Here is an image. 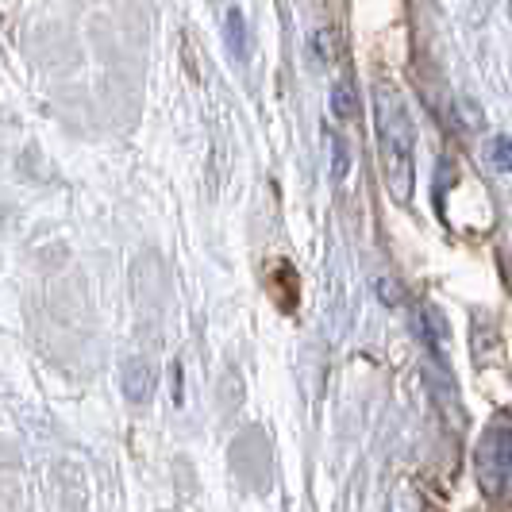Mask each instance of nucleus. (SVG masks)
<instances>
[{"mask_svg": "<svg viewBox=\"0 0 512 512\" xmlns=\"http://www.w3.org/2000/svg\"><path fill=\"white\" fill-rule=\"evenodd\" d=\"M374 131H378V151H382V170L385 185L397 201H409L412 197V178H416V166H412V120L409 108L401 101V93L393 85L378 81L374 85Z\"/></svg>", "mask_w": 512, "mask_h": 512, "instance_id": "1", "label": "nucleus"}, {"mask_svg": "<svg viewBox=\"0 0 512 512\" xmlns=\"http://www.w3.org/2000/svg\"><path fill=\"white\" fill-rule=\"evenodd\" d=\"M474 474L486 493H505V486L512 482V428L505 424L486 428L474 451Z\"/></svg>", "mask_w": 512, "mask_h": 512, "instance_id": "2", "label": "nucleus"}, {"mask_svg": "<svg viewBox=\"0 0 512 512\" xmlns=\"http://www.w3.org/2000/svg\"><path fill=\"white\" fill-rule=\"evenodd\" d=\"M424 382H428V393H432V401H436L439 416H443L451 428H462L459 385H455V378H451L447 362L432 359V355H428V366H424Z\"/></svg>", "mask_w": 512, "mask_h": 512, "instance_id": "3", "label": "nucleus"}, {"mask_svg": "<svg viewBox=\"0 0 512 512\" xmlns=\"http://www.w3.org/2000/svg\"><path fill=\"white\" fill-rule=\"evenodd\" d=\"M420 332H424V343H428V355L447 362L451 328H447V316H443L439 305H432V301H424V305H420Z\"/></svg>", "mask_w": 512, "mask_h": 512, "instance_id": "4", "label": "nucleus"}, {"mask_svg": "<svg viewBox=\"0 0 512 512\" xmlns=\"http://www.w3.org/2000/svg\"><path fill=\"white\" fill-rule=\"evenodd\" d=\"M120 389H124V397H128L131 405L151 401V393H154L151 362H147V359H128V362H124V370H120Z\"/></svg>", "mask_w": 512, "mask_h": 512, "instance_id": "5", "label": "nucleus"}, {"mask_svg": "<svg viewBox=\"0 0 512 512\" xmlns=\"http://www.w3.org/2000/svg\"><path fill=\"white\" fill-rule=\"evenodd\" d=\"M224 43H228L235 62H247V54H251V31H247V16H243L239 4L224 8Z\"/></svg>", "mask_w": 512, "mask_h": 512, "instance_id": "6", "label": "nucleus"}, {"mask_svg": "<svg viewBox=\"0 0 512 512\" xmlns=\"http://www.w3.org/2000/svg\"><path fill=\"white\" fill-rule=\"evenodd\" d=\"M328 108H332L335 120H343V124H351V120H359V89H355V81H347V77H339L332 85V93H328Z\"/></svg>", "mask_w": 512, "mask_h": 512, "instance_id": "7", "label": "nucleus"}, {"mask_svg": "<svg viewBox=\"0 0 512 512\" xmlns=\"http://www.w3.org/2000/svg\"><path fill=\"white\" fill-rule=\"evenodd\" d=\"M282 285V297H278V305L285 312H293L297 308V274H293V266L289 262H278V266H270V293Z\"/></svg>", "mask_w": 512, "mask_h": 512, "instance_id": "8", "label": "nucleus"}, {"mask_svg": "<svg viewBox=\"0 0 512 512\" xmlns=\"http://www.w3.org/2000/svg\"><path fill=\"white\" fill-rule=\"evenodd\" d=\"M486 166L497 174H512V139L509 135H493L486 143Z\"/></svg>", "mask_w": 512, "mask_h": 512, "instance_id": "9", "label": "nucleus"}, {"mask_svg": "<svg viewBox=\"0 0 512 512\" xmlns=\"http://www.w3.org/2000/svg\"><path fill=\"white\" fill-rule=\"evenodd\" d=\"M308 47H312V58H316V66H332V58L339 54V43H335L332 27H316V31L308 35Z\"/></svg>", "mask_w": 512, "mask_h": 512, "instance_id": "10", "label": "nucleus"}, {"mask_svg": "<svg viewBox=\"0 0 512 512\" xmlns=\"http://www.w3.org/2000/svg\"><path fill=\"white\" fill-rule=\"evenodd\" d=\"M374 289H378V297H382L385 308H397L401 301H405V289L393 282V278H378V285H374Z\"/></svg>", "mask_w": 512, "mask_h": 512, "instance_id": "11", "label": "nucleus"}, {"mask_svg": "<svg viewBox=\"0 0 512 512\" xmlns=\"http://www.w3.org/2000/svg\"><path fill=\"white\" fill-rule=\"evenodd\" d=\"M347 166H351V158H347V143H343V139H335V143H332V174H335V181H347Z\"/></svg>", "mask_w": 512, "mask_h": 512, "instance_id": "12", "label": "nucleus"}, {"mask_svg": "<svg viewBox=\"0 0 512 512\" xmlns=\"http://www.w3.org/2000/svg\"><path fill=\"white\" fill-rule=\"evenodd\" d=\"M170 374H174V405H181V389H185V378H181V362L170 366Z\"/></svg>", "mask_w": 512, "mask_h": 512, "instance_id": "13", "label": "nucleus"}]
</instances>
